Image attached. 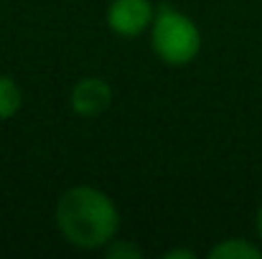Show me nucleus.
I'll return each mask as SVG.
<instances>
[{"label":"nucleus","mask_w":262,"mask_h":259,"mask_svg":"<svg viewBox=\"0 0 262 259\" xmlns=\"http://www.w3.org/2000/svg\"><path fill=\"white\" fill-rule=\"evenodd\" d=\"M54 224L61 239L79 252H102L120 234V208L97 185H72L54 206Z\"/></svg>","instance_id":"nucleus-1"},{"label":"nucleus","mask_w":262,"mask_h":259,"mask_svg":"<svg viewBox=\"0 0 262 259\" xmlns=\"http://www.w3.org/2000/svg\"><path fill=\"white\" fill-rule=\"evenodd\" d=\"M148 33H150V49H153L156 59L166 66H176V69L193 64L204 46L199 23L176 5L156 8V18H153Z\"/></svg>","instance_id":"nucleus-2"},{"label":"nucleus","mask_w":262,"mask_h":259,"mask_svg":"<svg viewBox=\"0 0 262 259\" xmlns=\"http://www.w3.org/2000/svg\"><path fill=\"white\" fill-rule=\"evenodd\" d=\"M156 18V5L150 0H110L104 23L120 38L143 36Z\"/></svg>","instance_id":"nucleus-3"},{"label":"nucleus","mask_w":262,"mask_h":259,"mask_svg":"<svg viewBox=\"0 0 262 259\" xmlns=\"http://www.w3.org/2000/svg\"><path fill=\"white\" fill-rule=\"evenodd\" d=\"M112 104V86L104 82L102 77H82L79 82H74L69 91V107L77 117L94 120L99 114H104Z\"/></svg>","instance_id":"nucleus-4"},{"label":"nucleus","mask_w":262,"mask_h":259,"mask_svg":"<svg viewBox=\"0 0 262 259\" xmlns=\"http://www.w3.org/2000/svg\"><path fill=\"white\" fill-rule=\"evenodd\" d=\"M211 259H262V244H255L242 237H229L216 242L209 249Z\"/></svg>","instance_id":"nucleus-5"},{"label":"nucleus","mask_w":262,"mask_h":259,"mask_svg":"<svg viewBox=\"0 0 262 259\" xmlns=\"http://www.w3.org/2000/svg\"><path fill=\"white\" fill-rule=\"evenodd\" d=\"M20 109H23V89H20V84L13 77L0 74V122L13 120Z\"/></svg>","instance_id":"nucleus-6"},{"label":"nucleus","mask_w":262,"mask_h":259,"mask_svg":"<svg viewBox=\"0 0 262 259\" xmlns=\"http://www.w3.org/2000/svg\"><path fill=\"white\" fill-rule=\"evenodd\" d=\"M102 254L107 259H140L143 257V249L135 244V242H130V239H112L104 249H102Z\"/></svg>","instance_id":"nucleus-7"},{"label":"nucleus","mask_w":262,"mask_h":259,"mask_svg":"<svg viewBox=\"0 0 262 259\" xmlns=\"http://www.w3.org/2000/svg\"><path fill=\"white\" fill-rule=\"evenodd\" d=\"M163 259H196V252H191V249H168L166 254H163Z\"/></svg>","instance_id":"nucleus-8"},{"label":"nucleus","mask_w":262,"mask_h":259,"mask_svg":"<svg viewBox=\"0 0 262 259\" xmlns=\"http://www.w3.org/2000/svg\"><path fill=\"white\" fill-rule=\"evenodd\" d=\"M255 234H257V242L262 244V203L257 206V214H255Z\"/></svg>","instance_id":"nucleus-9"}]
</instances>
